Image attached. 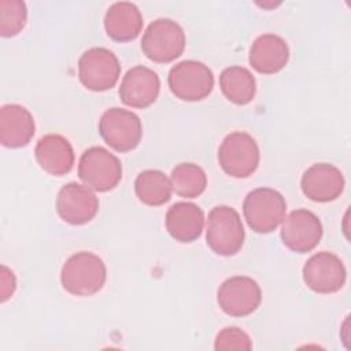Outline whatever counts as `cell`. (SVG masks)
Returning <instances> with one entry per match:
<instances>
[{"mask_svg":"<svg viewBox=\"0 0 351 351\" xmlns=\"http://www.w3.org/2000/svg\"><path fill=\"white\" fill-rule=\"evenodd\" d=\"M104 29L110 38L126 43L134 40L143 29V15L130 1L111 4L104 15Z\"/></svg>","mask_w":351,"mask_h":351,"instance_id":"ffe728a7","label":"cell"},{"mask_svg":"<svg viewBox=\"0 0 351 351\" xmlns=\"http://www.w3.org/2000/svg\"><path fill=\"white\" fill-rule=\"evenodd\" d=\"M244 239V226L234 208L229 206H217L211 208L207 218L206 241L217 255H236L241 250Z\"/></svg>","mask_w":351,"mask_h":351,"instance_id":"7a4b0ae2","label":"cell"},{"mask_svg":"<svg viewBox=\"0 0 351 351\" xmlns=\"http://www.w3.org/2000/svg\"><path fill=\"white\" fill-rule=\"evenodd\" d=\"M34 118L19 104H5L0 110V141L8 148H21L34 136Z\"/></svg>","mask_w":351,"mask_h":351,"instance_id":"ac0fdd59","label":"cell"},{"mask_svg":"<svg viewBox=\"0 0 351 351\" xmlns=\"http://www.w3.org/2000/svg\"><path fill=\"white\" fill-rule=\"evenodd\" d=\"M40 167L51 176H64L74 166V151L70 141L60 134L43 136L34 148Z\"/></svg>","mask_w":351,"mask_h":351,"instance_id":"e0dca14e","label":"cell"},{"mask_svg":"<svg viewBox=\"0 0 351 351\" xmlns=\"http://www.w3.org/2000/svg\"><path fill=\"white\" fill-rule=\"evenodd\" d=\"M284 196L273 188L251 191L243 203V214L248 226L256 233H270L278 228L285 217Z\"/></svg>","mask_w":351,"mask_h":351,"instance_id":"277c9868","label":"cell"},{"mask_svg":"<svg viewBox=\"0 0 351 351\" xmlns=\"http://www.w3.org/2000/svg\"><path fill=\"white\" fill-rule=\"evenodd\" d=\"M159 90L160 80L158 74L138 64L129 69L123 75L119 86V97L129 107L147 108L158 99Z\"/></svg>","mask_w":351,"mask_h":351,"instance_id":"9a60e30c","label":"cell"},{"mask_svg":"<svg viewBox=\"0 0 351 351\" xmlns=\"http://www.w3.org/2000/svg\"><path fill=\"white\" fill-rule=\"evenodd\" d=\"M167 84L171 93L184 101L206 99L214 88L213 71L199 60H182L169 71Z\"/></svg>","mask_w":351,"mask_h":351,"instance_id":"ba28073f","label":"cell"},{"mask_svg":"<svg viewBox=\"0 0 351 351\" xmlns=\"http://www.w3.org/2000/svg\"><path fill=\"white\" fill-rule=\"evenodd\" d=\"M204 228L203 210L195 203L178 202L166 214V229L169 234L180 243L196 240Z\"/></svg>","mask_w":351,"mask_h":351,"instance_id":"d6986e66","label":"cell"},{"mask_svg":"<svg viewBox=\"0 0 351 351\" xmlns=\"http://www.w3.org/2000/svg\"><path fill=\"white\" fill-rule=\"evenodd\" d=\"M141 49L152 62H173L185 49L184 29L173 19L158 18L145 29L141 38Z\"/></svg>","mask_w":351,"mask_h":351,"instance_id":"3957f363","label":"cell"},{"mask_svg":"<svg viewBox=\"0 0 351 351\" xmlns=\"http://www.w3.org/2000/svg\"><path fill=\"white\" fill-rule=\"evenodd\" d=\"M219 88L229 101L237 106H244L255 97L256 82L248 69L230 66L221 73Z\"/></svg>","mask_w":351,"mask_h":351,"instance_id":"44dd1931","label":"cell"},{"mask_svg":"<svg viewBox=\"0 0 351 351\" xmlns=\"http://www.w3.org/2000/svg\"><path fill=\"white\" fill-rule=\"evenodd\" d=\"M16 288V278L12 270H10L7 266H1L0 271V299L4 303L7 299H10Z\"/></svg>","mask_w":351,"mask_h":351,"instance_id":"484cf974","label":"cell"},{"mask_svg":"<svg viewBox=\"0 0 351 351\" xmlns=\"http://www.w3.org/2000/svg\"><path fill=\"white\" fill-rule=\"evenodd\" d=\"M322 237L319 218L306 208L291 211L281 226V240L293 252L304 254L313 251Z\"/></svg>","mask_w":351,"mask_h":351,"instance_id":"7c38bea8","label":"cell"},{"mask_svg":"<svg viewBox=\"0 0 351 351\" xmlns=\"http://www.w3.org/2000/svg\"><path fill=\"white\" fill-rule=\"evenodd\" d=\"M27 21L26 4L21 0L0 1V34L14 37L22 32Z\"/></svg>","mask_w":351,"mask_h":351,"instance_id":"cb8c5ba5","label":"cell"},{"mask_svg":"<svg viewBox=\"0 0 351 351\" xmlns=\"http://www.w3.org/2000/svg\"><path fill=\"white\" fill-rule=\"evenodd\" d=\"M97 210L99 199L86 185L69 182L58 192L56 211L67 223L84 225L95 218Z\"/></svg>","mask_w":351,"mask_h":351,"instance_id":"4fadbf2b","label":"cell"},{"mask_svg":"<svg viewBox=\"0 0 351 351\" xmlns=\"http://www.w3.org/2000/svg\"><path fill=\"white\" fill-rule=\"evenodd\" d=\"M343 173L330 163H314L302 176L300 188L306 197L318 203L336 200L344 191Z\"/></svg>","mask_w":351,"mask_h":351,"instance_id":"5bb4252c","label":"cell"},{"mask_svg":"<svg viewBox=\"0 0 351 351\" xmlns=\"http://www.w3.org/2000/svg\"><path fill=\"white\" fill-rule=\"evenodd\" d=\"M99 133L107 145L115 151L128 152L140 144L143 125L134 112L119 107H111L100 117Z\"/></svg>","mask_w":351,"mask_h":351,"instance_id":"9c48e42d","label":"cell"},{"mask_svg":"<svg viewBox=\"0 0 351 351\" xmlns=\"http://www.w3.org/2000/svg\"><path fill=\"white\" fill-rule=\"evenodd\" d=\"M78 177L92 191L107 192L114 189L122 178L121 160L103 147H90L84 151L78 162Z\"/></svg>","mask_w":351,"mask_h":351,"instance_id":"5b68a950","label":"cell"},{"mask_svg":"<svg viewBox=\"0 0 351 351\" xmlns=\"http://www.w3.org/2000/svg\"><path fill=\"white\" fill-rule=\"evenodd\" d=\"M289 59L287 41L273 33H266L255 38L250 48L248 62L261 74H274L282 70Z\"/></svg>","mask_w":351,"mask_h":351,"instance_id":"2e32d148","label":"cell"},{"mask_svg":"<svg viewBox=\"0 0 351 351\" xmlns=\"http://www.w3.org/2000/svg\"><path fill=\"white\" fill-rule=\"evenodd\" d=\"M134 192L140 202L147 206H162L171 199V181L160 170L148 169L136 177Z\"/></svg>","mask_w":351,"mask_h":351,"instance_id":"7402d4cb","label":"cell"},{"mask_svg":"<svg viewBox=\"0 0 351 351\" xmlns=\"http://www.w3.org/2000/svg\"><path fill=\"white\" fill-rule=\"evenodd\" d=\"M347 271L341 259L328 251L314 254L303 266L304 284L317 293H333L343 288Z\"/></svg>","mask_w":351,"mask_h":351,"instance_id":"8fae6325","label":"cell"},{"mask_svg":"<svg viewBox=\"0 0 351 351\" xmlns=\"http://www.w3.org/2000/svg\"><path fill=\"white\" fill-rule=\"evenodd\" d=\"M262 291L255 280L247 276L226 278L218 288L217 302L221 310L230 317L252 314L261 304Z\"/></svg>","mask_w":351,"mask_h":351,"instance_id":"30bf717a","label":"cell"},{"mask_svg":"<svg viewBox=\"0 0 351 351\" xmlns=\"http://www.w3.org/2000/svg\"><path fill=\"white\" fill-rule=\"evenodd\" d=\"M107 278V269L100 256L80 251L62 266L60 282L64 291L74 296H90L99 292Z\"/></svg>","mask_w":351,"mask_h":351,"instance_id":"6da1fadb","label":"cell"},{"mask_svg":"<svg viewBox=\"0 0 351 351\" xmlns=\"http://www.w3.org/2000/svg\"><path fill=\"white\" fill-rule=\"evenodd\" d=\"M217 351H229V350H251L252 341L250 336L237 326H226L218 332L214 343Z\"/></svg>","mask_w":351,"mask_h":351,"instance_id":"d4e9b609","label":"cell"},{"mask_svg":"<svg viewBox=\"0 0 351 351\" xmlns=\"http://www.w3.org/2000/svg\"><path fill=\"white\" fill-rule=\"evenodd\" d=\"M121 75V64L117 55L103 47L85 51L78 60V78L81 84L93 92H104L115 86Z\"/></svg>","mask_w":351,"mask_h":351,"instance_id":"52a82bcc","label":"cell"},{"mask_svg":"<svg viewBox=\"0 0 351 351\" xmlns=\"http://www.w3.org/2000/svg\"><path fill=\"white\" fill-rule=\"evenodd\" d=\"M173 191L181 197H197L207 186V176L204 170L189 162L177 165L170 176Z\"/></svg>","mask_w":351,"mask_h":351,"instance_id":"603a6c76","label":"cell"},{"mask_svg":"<svg viewBox=\"0 0 351 351\" xmlns=\"http://www.w3.org/2000/svg\"><path fill=\"white\" fill-rule=\"evenodd\" d=\"M259 159V147L255 138L245 132L228 134L218 148L219 166L234 178L250 177L258 169Z\"/></svg>","mask_w":351,"mask_h":351,"instance_id":"8992f818","label":"cell"}]
</instances>
